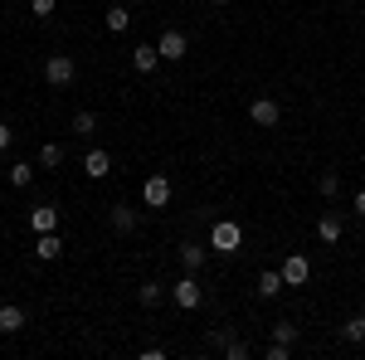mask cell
I'll list each match as a JSON object with an SVG mask.
<instances>
[{
    "mask_svg": "<svg viewBox=\"0 0 365 360\" xmlns=\"http://www.w3.org/2000/svg\"><path fill=\"white\" fill-rule=\"evenodd\" d=\"M239 244H244V224H239V220L210 224V249H215V253H234Z\"/></svg>",
    "mask_w": 365,
    "mask_h": 360,
    "instance_id": "obj_1",
    "label": "cell"
},
{
    "mask_svg": "<svg viewBox=\"0 0 365 360\" xmlns=\"http://www.w3.org/2000/svg\"><path fill=\"white\" fill-rule=\"evenodd\" d=\"M73 78H78V63L68 54H49L44 58V83L49 88H73Z\"/></svg>",
    "mask_w": 365,
    "mask_h": 360,
    "instance_id": "obj_2",
    "label": "cell"
},
{
    "mask_svg": "<svg viewBox=\"0 0 365 360\" xmlns=\"http://www.w3.org/2000/svg\"><path fill=\"white\" fill-rule=\"evenodd\" d=\"M170 302L180 307V312H195V307L205 302V292H200L195 273H185V277H175V282H170Z\"/></svg>",
    "mask_w": 365,
    "mask_h": 360,
    "instance_id": "obj_3",
    "label": "cell"
},
{
    "mask_svg": "<svg viewBox=\"0 0 365 360\" xmlns=\"http://www.w3.org/2000/svg\"><path fill=\"white\" fill-rule=\"evenodd\" d=\"M156 49H161L166 63H180V58L190 54V39H185V29H166V34L156 39Z\"/></svg>",
    "mask_w": 365,
    "mask_h": 360,
    "instance_id": "obj_4",
    "label": "cell"
},
{
    "mask_svg": "<svg viewBox=\"0 0 365 360\" xmlns=\"http://www.w3.org/2000/svg\"><path fill=\"white\" fill-rule=\"evenodd\" d=\"M249 122H253V127H278V122H282L278 98H253V103H249Z\"/></svg>",
    "mask_w": 365,
    "mask_h": 360,
    "instance_id": "obj_5",
    "label": "cell"
},
{
    "mask_svg": "<svg viewBox=\"0 0 365 360\" xmlns=\"http://www.w3.org/2000/svg\"><path fill=\"white\" fill-rule=\"evenodd\" d=\"M141 200H146L151 210H166V205H170V175H146V185H141Z\"/></svg>",
    "mask_w": 365,
    "mask_h": 360,
    "instance_id": "obj_6",
    "label": "cell"
},
{
    "mask_svg": "<svg viewBox=\"0 0 365 360\" xmlns=\"http://www.w3.org/2000/svg\"><path fill=\"white\" fill-rule=\"evenodd\" d=\"M278 273H282V282H287V287H302V282L312 277V263L302 258V253H287V263H282Z\"/></svg>",
    "mask_w": 365,
    "mask_h": 360,
    "instance_id": "obj_7",
    "label": "cell"
},
{
    "mask_svg": "<svg viewBox=\"0 0 365 360\" xmlns=\"http://www.w3.org/2000/svg\"><path fill=\"white\" fill-rule=\"evenodd\" d=\"M29 229H34V234H54L58 229V205H29Z\"/></svg>",
    "mask_w": 365,
    "mask_h": 360,
    "instance_id": "obj_8",
    "label": "cell"
},
{
    "mask_svg": "<svg viewBox=\"0 0 365 360\" xmlns=\"http://www.w3.org/2000/svg\"><path fill=\"white\" fill-rule=\"evenodd\" d=\"M341 234H346V224H341V215H336V210H327V215L317 220V239H322V244L331 249V244H341Z\"/></svg>",
    "mask_w": 365,
    "mask_h": 360,
    "instance_id": "obj_9",
    "label": "cell"
},
{
    "mask_svg": "<svg viewBox=\"0 0 365 360\" xmlns=\"http://www.w3.org/2000/svg\"><path fill=\"white\" fill-rule=\"evenodd\" d=\"M83 170H88V180H103V175H113V156H108L103 146H93L83 156Z\"/></svg>",
    "mask_w": 365,
    "mask_h": 360,
    "instance_id": "obj_10",
    "label": "cell"
},
{
    "mask_svg": "<svg viewBox=\"0 0 365 360\" xmlns=\"http://www.w3.org/2000/svg\"><path fill=\"white\" fill-rule=\"evenodd\" d=\"M34 258H39V263H58V258H63V239H58V229H54V234H39Z\"/></svg>",
    "mask_w": 365,
    "mask_h": 360,
    "instance_id": "obj_11",
    "label": "cell"
},
{
    "mask_svg": "<svg viewBox=\"0 0 365 360\" xmlns=\"http://www.w3.org/2000/svg\"><path fill=\"white\" fill-rule=\"evenodd\" d=\"M108 224H113L117 234H132V229L141 224V215L132 210V205H113V210H108Z\"/></svg>",
    "mask_w": 365,
    "mask_h": 360,
    "instance_id": "obj_12",
    "label": "cell"
},
{
    "mask_svg": "<svg viewBox=\"0 0 365 360\" xmlns=\"http://www.w3.org/2000/svg\"><path fill=\"white\" fill-rule=\"evenodd\" d=\"M180 263H185V273H200V268H205V258H210V249H205V244H190V239H185V244H180Z\"/></svg>",
    "mask_w": 365,
    "mask_h": 360,
    "instance_id": "obj_13",
    "label": "cell"
},
{
    "mask_svg": "<svg viewBox=\"0 0 365 360\" xmlns=\"http://www.w3.org/2000/svg\"><path fill=\"white\" fill-rule=\"evenodd\" d=\"M15 331H25V307H0V336H15Z\"/></svg>",
    "mask_w": 365,
    "mask_h": 360,
    "instance_id": "obj_14",
    "label": "cell"
},
{
    "mask_svg": "<svg viewBox=\"0 0 365 360\" xmlns=\"http://www.w3.org/2000/svg\"><path fill=\"white\" fill-rule=\"evenodd\" d=\"M156 63H161V49H156V44H137V49H132V68H137V73H151Z\"/></svg>",
    "mask_w": 365,
    "mask_h": 360,
    "instance_id": "obj_15",
    "label": "cell"
},
{
    "mask_svg": "<svg viewBox=\"0 0 365 360\" xmlns=\"http://www.w3.org/2000/svg\"><path fill=\"white\" fill-rule=\"evenodd\" d=\"M282 287H287V282H282V273H278V268L258 273V297H263V302H273V297H278Z\"/></svg>",
    "mask_w": 365,
    "mask_h": 360,
    "instance_id": "obj_16",
    "label": "cell"
},
{
    "mask_svg": "<svg viewBox=\"0 0 365 360\" xmlns=\"http://www.w3.org/2000/svg\"><path fill=\"white\" fill-rule=\"evenodd\" d=\"M137 302L141 307H161V302H166V282H141V287H137Z\"/></svg>",
    "mask_w": 365,
    "mask_h": 360,
    "instance_id": "obj_17",
    "label": "cell"
},
{
    "mask_svg": "<svg viewBox=\"0 0 365 360\" xmlns=\"http://www.w3.org/2000/svg\"><path fill=\"white\" fill-rule=\"evenodd\" d=\"M39 166H44V170L63 166V146H58V141H44V146H39Z\"/></svg>",
    "mask_w": 365,
    "mask_h": 360,
    "instance_id": "obj_18",
    "label": "cell"
},
{
    "mask_svg": "<svg viewBox=\"0 0 365 360\" xmlns=\"http://www.w3.org/2000/svg\"><path fill=\"white\" fill-rule=\"evenodd\" d=\"M317 195H322L327 205H331V200L341 195V175H336V170H327V175H317Z\"/></svg>",
    "mask_w": 365,
    "mask_h": 360,
    "instance_id": "obj_19",
    "label": "cell"
},
{
    "mask_svg": "<svg viewBox=\"0 0 365 360\" xmlns=\"http://www.w3.org/2000/svg\"><path fill=\"white\" fill-rule=\"evenodd\" d=\"M5 180H10V185H15V190H25L29 180H34V166H29V161H15V166L5 170Z\"/></svg>",
    "mask_w": 365,
    "mask_h": 360,
    "instance_id": "obj_20",
    "label": "cell"
},
{
    "mask_svg": "<svg viewBox=\"0 0 365 360\" xmlns=\"http://www.w3.org/2000/svg\"><path fill=\"white\" fill-rule=\"evenodd\" d=\"M127 25H132V10H127V0H122V5H113V10H108V29H113V34H122Z\"/></svg>",
    "mask_w": 365,
    "mask_h": 360,
    "instance_id": "obj_21",
    "label": "cell"
},
{
    "mask_svg": "<svg viewBox=\"0 0 365 360\" xmlns=\"http://www.w3.org/2000/svg\"><path fill=\"white\" fill-rule=\"evenodd\" d=\"M341 341H351V346H361V341H365V317H351V322L341 326Z\"/></svg>",
    "mask_w": 365,
    "mask_h": 360,
    "instance_id": "obj_22",
    "label": "cell"
},
{
    "mask_svg": "<svg viewBox=\"0 0 365 360\" xmlns=\"http://www.w3.org/2000/svg\"><path fill=\"white\" fill-rule=\"evenodd\" d=\"M73 132H78V137H93V132H98V117H93V112H73Z\"/></svg>",
    "mask_w": 365,
    "mask_h": 360,
    "instance_id": "obj_23",
    "label": "cell"
},
{
    "mask_svg": "<svg viewBox=\"0 0 365 360\" xmlns=\"http://www.w3.org/2000/svg\"><path fill=\"white\" fill-rule=\"evenodd\" d=\"M273 341H282V346H297V326H292V322H278V326H273Z\"/></svg>",
    "mask_w": 365,
    "mask_h": 360,
    "instance_id": "obj_24",
    "label": "cell"
},
{
    "mask_svg": "<svg viewBox=\"0 0 365 360\" xmlns=\"http://www.w3.org/2000/svg\"><path fill=\"white\" fill-rule=\"evenodd\" d=\"M225 356L229 360H249V341H239V336H234V341L225 346Z\"/></svg>",
    "mask_w": 365,
    "mask_h": 360,
    "instance_id": "obj_25",
    "label": "cell"
},
{
    "mask_svg": "<svg viewBox=\"0 0 365 360\" xmlns=\"http://www.w3.org/2000/svg\"><path fill=\"white\" fill-rule=\"evenodd\" d=\"M29 15H39V20H49V15H54V0H29Z\"/></svg>",
    "mask_w": 365,
    "mask_h": 360,
    "instance_id": "obj_26",
    "label": "cell"
},
{
    "mask_svg": "<svg viewBox=\"0 0 365 360\" xmlns=\"http://www.w3.org/2000/svg\"><path fill=\"white\" fill-rule=\"evenodd\" d=\"M229 341H234V331H229V326H215V331H210V346H220V351H225Z\"/></svg>",
    "mask_w": 365,
    "mask_h": 360,
    "instance_id": "obj_27",
    "label": "cell"
},
{
    "mask_svg": "<svg viewBox=\"0 0 365 360\" xmlns=\"http://www.w3.org/2000/svg\"><path fill=\"white\" fill-rule=\"evenodd\" d=\"M10 141H15V127H10V122H0V151H10Z\"/></svg>",
    "mask_w": 365,
    "mask_h": 360,
    "instance_id": "obj_28",
    "label": "cell"
},
{
    "mask_svg": "<svg viewBox=\"0 0 365 360\" xmlns=\"http://www.w3.org/2000/svg\"><path fill=\"white\" fill-rule=\"evenodd\" d=\"M287 351H292V346H282V341H273V346H268V360H287Z\"/></svg>",
    "mask_w": 365,
    "mask_h": 360,
    "instance_id": "obj_29",
    "label": "cell"
},
{
    "mask_svg": "<svg viewBox=\"0 0 365 360\" xmlns=\"http://www.w3.org/2000/svg\"><path fill=\"white\" fill-rule=\"evenodd\" d=\"M356 215H361V220H365V190L356 195Z\"/></svg>",
    "mask_w": 365,
    "mask_h": 360,
    "instance_id": "obj_30",
    "label": "cell"
},
{
    "mask_svg": "<svg viewBox=\"0 0 365 360\" xmlns=\"http://www.w3.org/2000/svg\"><path fill=\"white\" fill-rule=\"evenodd\" d=\"M210 5H229V0H210Z\"/></svg>",
    "mask_w": 365,
    "mask_h": 360,
    "instance_id": "obj_31",
    "label": "cell"
}]
</instances>
